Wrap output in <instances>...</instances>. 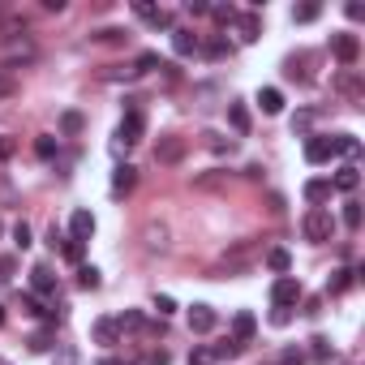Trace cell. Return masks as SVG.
Instances as JSON below:
<instances>
[{
	"label": "cell",
	"instance_id": "obj_36",
	"mask_svg": "<svg viewBox=\"0 0 365 365\" xmlns=\"http://www.w3.org/2000/svg\"><path fill=\"white\" fill-rule=\"evenodd\" d=\"M189 365H215L211 348H194V353H189Z\"/></svg>",
	"mask_w": 365,
	"mask_h": 365
},
{
	"label": "cell",
	"instance_id": "obj_10",
	"mask_svg": "<svg viewBox=\"0 0 365 365\" xmlns=\"http://www.w3.org/2000/svg\"><path fill=\"white\" fill-rule=\"evenodd\" d=\"M253 331H258L253 314H245V310H241V314L232 318V340H236V344H249V340H253Z\"/></svg>",
	"mask_w": 365,
	"mask_h": 365
},
{
	"label": "cell",
	"instance_id": "obj_12",
	"mask_svg": "<svg viewBox=\"0 0 365 365\" xmlns=\"http://www.w3.org/2000/svg\"><path fill=\"white\" fill-rule=\"evenodd\" d=\"M331 155H336V151H331V138H310L305 142V160L310 164H327Z\"/></svg>",
	"mask_w": 365,
	"mask_h": 365
},
{
	"label": "cell",
	"instance_id": "obj_21",
	"mask_svg": "<svg viewBox=\"0 0 365 365\" xmlns=\"http://www.w3.org/2000/svg\"><path fill=\"white\" fill-rule=\"evenodd\" d=\"M202 52L211 56V60H224V56H232V43L219 35V39H206V43H202Z\"/></svg>",
	"mask_w": 365,
	"mask_h": 365
},
{
	"label": "cell",
	"instance_id": "obj_7",
	"mask_svg": "<svg viewBox=\"0 0 365 365\" xmlns=\"http://www.w3.org/2000/svg\"><path fill=\"white\" fill-rule=\"evenodd\" d=\"M155 160H160V164H181V160H185V142H181V138H160Z\"/></svg>",
	"mask_w": 365,
	"mask_h": 365
},
{
	"label": "cell",
	"instance_id": "obj_41",
	"mask_svg": "<svg viewBox=\"0 0 365 365\" xmlns=\"http://www.w3.org/2000/svg\"><path fill=\"white\" fill-rule=\"evenodd\" d=\"M60 249H65V258H69V262L82 258V241H60Z\"/></svg>",
	"mask_w": 365,
	"mask_h": 365
},
{
	"label": "cell",
	"instance_id": "obj_14",
	"mask_svg": "<svg viewBox=\"0 0 365 365\" xmlns=\"http://www.w3.org/2000/svg\"><path fill=\"white\" fill-rule=\"evenodd\" d=\"M134 185H138V168L125 164V168H116V172H112V194H129Z\"/></svg>",
	"mask_w": 365,
	"mask_h": 365
},
{
	"label": "cell",
	"instance_id": "obj_4",
	"mask_svg": "<svg viewBox=\"0 0 365 365\" xmlns=\"http://www.w3.org/2000/svg\"><path fill=\"white\" fill-rule=\"evenodd\" d=\"M142 129H147V121H142L138 108H129L125 121H121V129H116V142H121V147H138V142H142Z\"/></svg>",
	"mask_w": 365,
	"mask_h": 365
},
{
	"label": "cell",
	"instance_id": "obj_8",
	"mask_svg": "<svg viewBox=\"0 0 365 365\" xmlns=\"http://www.w3.org/2000/svg\"><path fill=\"white\" fill-rule=\"evenodd\" d=\"M189 331H194V336L215 331V310L211 305H194V310H189Z\"/></svg>",
	"mask_w": 365,
	"mask_h": 365
},
{
	"label": "cell",
	"instance_id": "obj_27",
	"mask_svg": "<svg viewBox=\"0 0 365 365\" xmlns=\"http://www.w3.org/2000/svg\"><path fill=\"white\" fill-rule=\"evenodd\" d=\"M56 151H60L56 138H39V142H35V155H39V160H56Z\"/></svg>",
	"mask_w": 365,
	"mask_h": 365
},
{
	"label": "cell",
	"instance_id": "obj_13",
	"mask_svg": "<svg viewBox=\"0 0 365 365\" xmlns=\"http://www.w3.org/2000/svg\"><path fill=\"white\" fill-rule=\"evenodd\" d=\"M116 340H121V327H116V318H99V323H95V344L112 348Z\"/></svg>",
	"mask_w": 365,
	"mask_h": 365
},
{
	"label": "cell",
	"instance_id": "obj_44",
	"mask_svg": "<svg viewBox=\"0 0 365 365\" xmlns=\"http://www.w3.org/2000/svg\"><path fill=\"white\" fill-rule=\"evenodd\" d=\"M305 361V353H301V348H284V365H301Z\"/></svg>",
	"mask_w": 365,
	"mask_h": 365
},
{
	"label": "cell",
	"instance_id": "obj_37",
	"mask_svg": "<svg viewBox=\"0 0 365 365\" xmlns=\"http://www.w3.org/2000/svg\"><path fill=\"white\" fill-rule=\"evenodd\" d=\"M147 241H151V249H164L168 245V232L164 228H147Z\"/></svg>",
	"mask_w": 365,
	"mask_h": 365
},
{
	"label": "cell",
	"instance_id": "obj_2",
	"mask_svg": "<svg viewBox=\"0 0 365 365\" xmlns=\"http://www.w3.org/2000/svg\"><path fill=\"white\" fill-rule=\"evenodd\" d=\"M271 301H275V310H292L297 301H301V279L279 275V279H275V288H271Z\"/></svg>",
	"mask_w": 365,
	"mask_h": 365
},
{
	"label": "cell",
	"instance_id": "obj_35",
	"mask_svg": "<svg viewBox=\"0 0 365 365\" xmlns=\"http://www.w3.org/2000/svg\"><path fill=\"white\" fill-rule=\"evenodd\" d=\"M236 353H241V344H236V340H228V344L211 348V357H215V361H219V357H236Z\"/></svg>",
	"mask_w": 365,
	"mask_h": 365
},
{
	"label": "cell",
	"instance_id": "obj_40",
	"mask_svg": "<svg viewBox=\"0 0 365 365\" xmlns=\"http://www.w3.org/2000/svg\"><path fill=\"white\" fill-rule=\"evenodd\" d=\"M206 147H211L215 155H224V151H232V142H224L219 134H206Z\"/></svg>",
	"mask_w": 365,
	"mask_h": 365
},
{
	"label": "cell",
	"instance_id": "obj_25",
	"mask_svg": "<svg viewBox=\"0 0 365 365\" xmlns=\"http://www.w3.org/2000/svg\"><path fill=\"white\" fill-rule=\"evenodd\" d=\"M228 121H232L236 134H249V112H245V103H232V108H228Z\"/></svg>",
	"mask_w": 365,
	"mask_h": 365
},
{
	"label": "cell",
	"instance_id": "obj_31",
	"mask_svg": "<svg viewBox=\"0 0 365 365\" xmlns=\"http://www.w3.org/2000/svg\"><path fill=\"white\" fill-rule=\"evenodd\" d=\"M77 288H99V271H95V266H82V271H77Z\"/></svg>",
	"mask_w": 365,
	"mask_h": 365
},
{
	"label": "cell",
	"instance_id": "obj_26",
	"mask_svg": "<svg viewBox=\"0 0 365 365\" xmlns=\"http://www.w3.org/2000/svg\"><path fill=\"white\" fill-rule=\"evenodd\" d=\"M13 245H18V249H30V224H26V219L13 224Z\"/></svg>",
	"mask_w": 365,
	"mask_h": 365
},
{
	"label": "cell",
	"instance_id": "obj_15",
	"mask_svg": "<svg viewBox=\"0 0 365 365\" xmlns=\"http://www.w3.org/2000/svg\"><path fill=\"white\" fill-rule=\"evenodd\" d=\"M357 185H361V172H357L353 164H344V168L336 172V181H331V189H344V194H353Z\"/></svg>",
	"mask_w": 365,
	"mask_h": 365
},
{
	"label": "cell",
	"instance_id": "obj_50",
	"mask_svg": "<svg viewBox=\"0 0 365 365\" xmlns=\"http://www.w3.org/2000/svg\"><path fill=\"white\" fill-rule=\"evenodd\" d=\"M0 365H9V361H0Z\"/></svg>",
	"mask_w": 365,
	"mask_h": 365
},
{
	"label": "cell",
	"instance_id": "obj_33",
	"mask_svg": "<svg viewBox=\"0 0 365 365\" xmlns=\"http://www.w3.org/2000/svg\"><path fill=\"white\" fill-rule=\"evenodd\" d=\"M155 310H160V318H168V314H177V301L168 292H155Z\"/></svg>",
	"mask_w": 365,
	"mask_h": 365
},
{
	"label": "cell",
	"instance_id": "obj_29",
	"mask_svg": "<svg viewBox=\"0 0 365 365\" xmlns=\"http://www.w3.org/2000/svg\"><path fill=\"white\" fill-rule=\"evenodd\" d=\"M151 69H164V65H160V56H155V52H142V56H138V65H134V73H151Z\"/></svg>",
	"mask_w": 365,
	"mask_h": 365
},
{
	"label": "cell",
	"instance_id": "obj_43",
	"mask_svg": "<svg viewBox=\"0 0 365 365\" xmlns=\"http://www.w3.org/2000/svg\"><path fill=\"white\" fill-rule=\"evenodd\" d=\"M95 39H103V43H121V39H125V30H112V26H108V30H99Z\"/></svg>",
	"mask_w": 365,
	"mask_h": 365
},
{
	"label": "cell",
	"instance_id": "obj_42",
	"mask_svg": "<svg viewBox=\"0 0 365 365\" xmlns=\"http://www.w3.org/2000/svg\"><path fill=\"white\" fill-rule=\"evenodd\" d=\"M9 95H18V82L9 73H0V99H9Z\"/></svg>",
	"mask_w": 365,
	"mask_h": 365
},
{
	"label": "cell",
	"instance_id": "obj_23",
	"mask_svg": "<svg viewBox=\"0 0 365 365\" xmlns=\"http://www.w3.org/2000/svg\"><path fill=\"white\" fill-rule=\"evenodd\" d=\"M266 266H271V271H279V275H288L292 253H288V249H271V253H266Z\"/></svg>",
	"mask_w": 365,
	"mask_h": 365
},
{
	"label": "cell",
	"instance_id": "obj_38",
	"mask_svg": "<svg viewBox=\"0 0 365 365\" xmlns=\"http://www.w3.org/2000/svg\"><path fill=\"white\" fill-rule=\"evenodd\" d=\"M116 327H121V331H125V327H142V314H138V310H125L121 318H116Z\"/></svg>",
	"mask_w": 365,
	"mask_h": 365
},
{
	"label": "cell",
	"instance_id": "obj_34",
	"mask_svg": "<svg viewBox=\"0 0 365 365\" xmlns=\"http://www.w3.org/2000/svg\"><path fill=\"white\" fill-rule=\"evenodd\" d=\"M60 129H65V134H77V129H82V112H65V116H60Z\"/></svg>",
	"mask_w": 365,
	"mask_h": 365
},
{
	"label": "cell",
	"instance_id": "obj_1",
	"mask_svg": "<svg viewBox=\"0 0 365 365\" xmlns=\"http://www.w3.org/2000/svg\"><path fill=\"white\" fill-rule=\"evenodd\" d=\"M301 232H305V241L323 245V241H331V232H336V219H331L327 206H314V211L305 215V224H301Z\"/></svg>",
	"mask_w": 365,
	"mask_h": 365
},
{
	"label": "cell",
	"instance_id": "obj_11",
	"mask_svg": "<svg viewBox=\"0 0 365 365\" xmlns=\"http://www.w3.org/2000/svg\"><path fill=\"white\" fill-rule=\"evenodd\" d=\"M172 47H177V56H194L202 47V39L194 35V30H172Z\"/></svg>",
	"mask_w": 365,
	"mask_h": 365
},
{
	"label": "cell",
	"instance_id": "obj_22",
	"mask_svg": "<svg viewBox=\"0 0 365 365\" xmlns=\"http://www.w3.org/2000/svg\"><path fill=\"white\" fill-rule=\"evenodd\" d=\"M331 151H336V155H357L361 142H357L353 134H336V138H331Z\"/></svg>",
	"mask_w": 365,
	"mask_h": 365
},
{
	"label": "cell",
	"instance_id": "obj_49",
	"mask_svg": "<svg viewBox=\"0 0 365 365\" xmlns=\"http://www.w3.org/2000/svg\"><path fill=\"white\" fill-rule=\"evenodd\" d=\"M0 323H5V305H0Z\"/></svg>",
	"mask_w": 365,
	"mask_h": 365
},
{
	"label": "cell",
	"instance_id": "obj_30",
	"mask_svg": "<svg viewBox=\"0 0 365 365\" xmlns=\"http://www.w3.org/2000/svg\"><path fill=\"white\" fill-rule=\"evenodd\" d=\"M211 18H215L219 26H232V22H236V9H232V5H215V9H211Z\"/></svg>",
	"mask_w": 365,
	"mask_h": 365
},
{
	"label": "cell",
	"instance_id": "obj_3",
	"mask_svg": "<svg viewBox=\"0 0 365 365\" xmlns=\"http://www.w3.org/2000/svg\"><path fill=\"white\" fill-rule=\"evenodd\" d=\"M331 52L340 56V65H357V60H361V39L348 35V30H340V35H331Z\"/></svg>",
	"mask_w": 365,
	"mask_h": 365
},
{
	"label": "cell",
	"instance_id": "obj_16",
	"mask_svg": "<svg viewBox=\"0 0 365 365\" xmlns=\"http://www.w3.org/2000/svg\"><path fill=\"white\" fill-rule=\"evenodd\" d=\"M258 103H262V112H266V116H279V112H284V95H279L275 86L258 90Z\"/></svg>",
	"mask_w": 365,
	"mask_h": 365
},
{
	"label": "cell",
	"instance_id": "obj_39",
	"mask_svg": "<svg viewBox=\"0 0 365 365\" xmlns=\"http://www.w3.org/2000/svg\"><path fill=\"white\" fill-rule=\"evenodd\" d=\"M310 344H314V357H318V361H331V344H327L323 336H314Z\"/></svg>",
	"mask_w": 365,
	"mask_h": 365
},
{
	"label": "cell",
	"instance_id": "obj_9",
	"mask_svg": "<svg viewBox=\"0 0 365 365\" xmlns=\"http://www.w3.org/2000/svg\"><path fill=\"white\" fill-rule=\"evenodd\" d=\"M69 228H73L69 241H90V232H95V215H90V211H73Z\"/></svg>",
	"mask_w": 365,
	"mask_h": 365
},
{
	"label": "cell",
	"instance_id": "obj_48",
	"mask_svg": "<svg viewBox=\"0 0 365 365\" xmlns=\"http://www.w3.org/2000/svg\"><path fill=\"white\" fill-rule=\"evenodd\" d=\"M151 365H168V353L160 348V353H151Z\"/></svg>",
	"mask_w": 365,
	"mask_h": 365
},
{
	"label": "cell",
	"instance_id": "obj_32",
	"mask_svg": "<svg viewBox=\"0 0 365 365\" xmlns=\"http://www.w3.org/2000/svg\"><path fill=\"white\" fill-rule=\"evenodd\" d=\"M344 224L353 228V232L361 228V206H357V202H344Z\"/></svg>",
	"mask_w": 365,
	"mask_h": 365
},
{
	"label": "cell",
	"instance_id": "obj_24",
	"mask_svg": "<svg viewBox=\"0 0 365 365\" xmlns=\"http://www.w3.org/2000/svg\"><path fill=\"white\" fill-rule=\"evenodd\" d=\"M314 121H318V112H314V108H301V112L292 116V134H310Z\"/></svg>",
	"mask_w": 365,
	"mask_h": 365
},
{
	"label": "cell",
	"instance_id": "obj_17",
	"mask_svg": "<svg viewBox=\"0 0 365 365\" xmlns=\"http://www.w3.org/2000/svg\"><path fill=\"white\" fill-rule=\"evenodd\" d=\"M236 30H241L245 43H253V39L262 35V18H258V13H245V18H236Z\"/></svg>",
	"mask_w": 365,
	"mask_h": 365
},
{
	"label": "cell",
	"instance_id": "obj_47",
	"mask_svg": "<svg viewBox=\"0 0 365 365\" xmlns=\"http://www.w3.org/2000/svg\"><path fill=\"white\" fill-rule=\"evenodd\" d=\"M348 18L361 22V18H365V5H357V0H353V5H348Z\"/></svg>",
	"mask_w": 365,
	"mask_h": 365
},
{
	"label": "cell",
	"instance_id": "obj_6",
	"mask_svg": "<svg viewBox=\"0 0 365 365\" xmlns=\"http://www.w3.org/2000/svg\"><path fill=\"white\" fill-rule=\"evenodd\" d=\"M26 60H35V43L13 35V43L5 47V65H26Z\"/></svg>",
	"mask_w": 365,
	"mask_h": 365
},
{
	"label": "cell",
	"instance_id": "obj_46",
	"mask_svg": "<svg viewBox=\"0 0 365 365\" xmlns=\"http://www.w3.org/2000/svg\"><path fill=\"white\" fill-rule=\"evenodd\" d=\"M13 151H18V142H13V138H0V160H9Z\"/></svg>",
	"mask_w": 365,
	"mask_h": 365
},
{
	"label": "cell",
	"instance_id": "obj_19",
	"mask_svg": "<svg viewBox=\"0 0 365 365\" xmlns=\"http://www.w3.org/2000/svg\"><path fill=\"white\" fill-rule=\"evenodd\" d=\"M353 279H357V271H336L327 279V297H340V292H348L353 288Z\"/></svg>",
	"mask_w": 365,
	"mask_h": 365
},
{
	"label": "cell",
	"instance_id": "obj_18",
	"mask_svg": "<svg viewBox=\"0 0 365 365\" xmlns=\"http://www.w3.org/2000/svg\"><path fill=\"white\" fill-rule=\"evenodd\" d=\"M30 284H35V292H43V297L56 292V275L47 271V266H35V271H30Z\"/></svg>",
	"mask_w": 365,
	"mask_h": 365
},
{
	"label": "cell",
	"instance_id": "obj_45",
	"mask_svg": "<svg viewBox=\"0 0 365 365\" xmlns=\"http://www.w3.org/2000/svg\"><path fill=\"white\" fill-rule=\"evenodd\" d=\"M189 13H194V18H202V13H211V5H206V0H189V5H185Z\"/></svg>",
	"mask_w": 365,
	"mask_h": 365
},
{
	"label": "cell",
	"instance_id": "obj_5",
	"mask_svg": "<svg viewBox=\"0 0 365 365\" xmlns=\"http://www.w3.org/2000/svg\"><path fill=\"white\" fill-rule=\"evenodd\" d=\"M134 13L142 22H151V26H164V30H172V13L168 9H160V5H151V0H138L134 5Z\"/></svg>",
	"mask_w": 365,
	"mask_h": 365
},
{
	"label": "cell",
	"instance_id": "obj_28",
	"mask_svg": "<svg viewBox=\"0 0 365 365\" xmlns=\"http://www.w3.org/2000/svg\"><path fill=\"white\" fill-rule=\"evenodd\" d=\"M318 13H323V5H297L292 9V22H314Z\"/></svg>",
	"mask_w": 365,
	"mask_h": 365
},
{
	"label": "cell",
	"instance_id": "obj_20",
	"mask_svg": "<svg viewBox=\"0 0 365 365\" xmlns=\"http://www.w3.org/2000/svg\"><path fill=\"white\" fill-rule=\"evenodd\" d=\"M305 198H310L314 206H323V202L331 198V181H305Z\"/></svg>",
	"mask_w": 365,
	"mask_h": 365
}]
</instances>
